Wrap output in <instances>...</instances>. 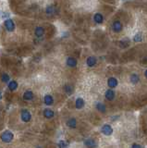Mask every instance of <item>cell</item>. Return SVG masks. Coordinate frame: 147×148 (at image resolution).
Here are the masks:
<instances>
[{
  "label": "cell",
  "mask_w": 147,
  "mask_h": 148,
  "mask_svg": "<svg viewBox=\"0 0 147 148\" xmlns=\"http://www.w3.org/2000/svg\"><path fill=\"white\" fill-rule=\"evenodd\" d=\"M44 32H45V30L42 27H37L35 29V35H36L37 37H41V36L44 34Z\"/></svg>",
  "instance_id": "ffe728a7"
},
{
  "label": "cell",
  "mask_w": 147,
  "mask_h": 148,
  "mask_svg": "<svg viewBox=\"0 0 147 148\" xmlns=\"http://www.w3.org/2000/svg\"><path fill=\"white\" fill-rule=\"evenodd\" d=\"M133 40H134V42H141V41L142 40V34L141 32H138V33L134 36Z\"/></svg>",
  "instance_id": "cb8c5ba5"
},
{
  "label": "cell",
  "mask_w": 147,
  "mask_h": 148,
  "mask_svg": "<svg viewBox=\"0 0 147 148\" xmlns=\"http://www.w3.org/2000/svg\"><path fill=\"white\" fill-rule=\"evenodd\" d=\"M94 22H96V23H102V22H103V20H104V17L102 16L100 13H97V14H95V15H94Z\"/></svg>",
  "instance_id": "2e32d148"
},
{
  "label": "cell",
  "mask_w": 147,
  "mask_h": 148,
  "mask_svg": "<svg viewBox=\"0 0 147 148\" xmlns=\"http://www.w3.org/2000/svg\"><path fill=\"white\" fill-rule=\"evenodd\" d=\"M1 79H2V81L3 82H8V81H9V76L8 75V74H3L2 77H1Z\"/></svg>",
  "instance_id": "484cf974"
},
{
  "label": "cell",
  "mask_w": 147,
  "mask_h": 148,
  "mask_svg": "<svg viewBox=\"0 0 147 148\" xmlns=\"http://www.w3.org/2000/svg\"><path fill=\"white\" fill-rule=\"evenodd\" d=\"M0 138H1L2 142L8 143H10L11 141L13 140L14 134L11 132H9V131H7V132H3L2 134H1V136H0Z\"/></svg>",
  "instance_id": "6da1fadb"
},
{
  "label": "cell",
  "mask_w": 147,
  "mask_h": 148,
  "mask_svg": "<svg viewBox=\"0 0 147 148\" xmlns=\"http://www.w3.org/2000/svg\"><path fill=\"white\" fill-rule=\"evenodd\" d=\"M106 98H107V100H109V101H112V100L115 98V92L113 91V90H111V89L107 90V91L106 92Z\"/></svg>",
  "instance_id": "52a82bcc"
},
{
  "label": "cell",
  "mask_w": 147,
  "mask_h": 148,
  "mask_svg": "<svg viewBox=\"0 0 147 148\" xmlns=\"http://www.w3.org/2000/svg\"><path fill=\"white\" fill-rule=\"evenodd\" d=\"M131 148H142V146L140 145V144H138V143H133Z\"/></svg>",
  "instance_id": "4316f807"
},
{
  "label": "cell",
  "mask_w": 147,
  "mask_h": 148,
  "mask_svg": "<svg viewBox=\"0 0 147 148\" xmlns=\"http://www.w3.org/2000/svg\"><path fill=\"white\" fill-rule=\"evenodd\" d=\"M86 62H87V65L89 67H94V65L96 64V58L94 57H89Z\"/></svg>",
  "instance_id": "5bb4252c"
},
{
  "label": "cell",
  "mask_w": 147,
  "mask_h": 148,
  "mask_svg": "<svg viewBox=\"0 0 147 148\" xmlns=\"http://www.w3.org/2000/svg\"><path fill=\"white\" fill-rule=\"evenodd\" d=\"M33 98V94H32V91H26L23 94V99L26 100V101H30Z\"/></svg>",
  "instance_id": "7c38bea8"
},
{
  "label": "cell",
  "mask_w": 147,
  "mask_h": 148,
  "mask_svg": "<svg viewBox=\"0 0 147 148\" xmlns=\"http://www.w3.org/2000/svg\"><path fill=\"white\" fill-rule=\"evenodd\" d=\"M67 125L70 127V128H71V129H75L76 126H77V120H76L74 118H70V119L67 121Z\"/></svg>",
  "instance_id": "30bf717a"
},
{
  "label": "cell",
  "mask_w": 147,
  "mask_h": 148,
  "mask_svg": "<svg viewBox=\"0 0 147 148\" xmlns=\"http://www.w3.org/2000/svg\"><path fill=\"white\" fill-rule=\"evenodd\" d=\"M64 90L68 94H71L73 92V87H72V85H70V84H66L64 87Z\"/></svg>",
  "instance_id": "44dd1931"
},
{
  "label": "cell",
  "mask_w": 147,
  "mask_h": 148,
  "mask_svg": "<svg viewBox=\"0 0 147 148\" xmlns=\"http://www.w3.org/2000/svg\"><path fill=\"white\" fill-rule=\"evenodd\" d=\"M119 45H120V46L122 48H125V47H127L130 45V40H129L128 38H124V39H122L119 42Z\"/></svg>",
  "instance_id": "ac0fdd59"
},
{
  "label": "cell",
  "mask_w": 147,
  "mask_h": 148,
  "mask_svg": "<svg viewBox=\"0 0 147 148\" xmlns=\"http://www.w3.org/2000/svg\"><path fill=\"white\" fill-rule=\"evenodd\" d=\"M121 29H122V25L119 22H115L113 23V30L115 31L116 32H120Z\"/></svg>",
  "instance_id": "9a60e30c"
},
{
  "label": "cell",
  "mask_w": 147,
  "mask_h": 148,
  "mask_svg": "<svg viewBox=\"0 0 147 148\" xmlns=\"http://www.w3.org/2000/svg\"><path fill=\"white\" fill-rule=\"evenodd\" d=\"M144 76H145V77H146V78H147V70H145V72H144Z\"/></svg>",
  "instance_id": "83f0119b"
},
{
  "label": "cell",
  "mask_w": 147,
  "mask_h": 148,
  "mask_svg": "<svg viewBox=\"0 0 147 148\" xmlns=\"http://www.w3.org/2000/svg\"><path fill=\"white\" fill-rule=\"evenodd\" d=\"M5 27L8 32H12L15 29V23L12 19H7L5 22Z\"/></svg>",
  "instance_id": "277c9868"
},
{
  "label": "cell",
  "mask_w": 147,
  "mask_h": 148,
  "mask_svg": "<svg viewBox=\"0 0 147 148\" xmlns=\"http://www.w3.org/2000/svg\"><path fill=\"white\" fill-rule=\"evenodd\" d=\"M0 14H1V12H0Z\"/></svg>",
  "instance_id": "f1b7e54d"
},
{
  "label": "cell",
  "mask_w": 147,
  "mask_h": 148,
  "mask_svg": "<svg viewBox=\"0 0 147 148\" xmlns=\"http://www.w3.org/2000/svg\"><path fill=\"white\" fill-rule=\"evenodd\" d=\"M54 115H55L54 111L51 110V109H48V108L45 109V111H44V116L46 117V118H52L54 117Z\"/></svg>",
  "instance_id": "8fae6325"
},
{
  "label": "cell",
  "mask_w": 147,
  "mask_h": 148,
  "mask_svg": "<svg viewBox=\"0 0 147 148\" xmlns=\"http://www.w3.org/2000/svg\"><path fill=\"white\" fill-rule=\"evenodd\" d=\"M17 88H18V83H17L16 81H12L8 83V89L10 91H15Z\"/></svg>",
  "instance_id": "e0dca14e"
},
{
  "label": "cell",
  "mask_w": 147,
  "mask_h": 148,
  "mask_svg": "<svg viewBox=\"0 0 147 148\" xmlns=\"http://www.w3.org/2000/svg\"><path fill=\"white\" fill-rule=\"evenodd\" d=\"M44 102H45V104L47 105H51L52 104L54 103V99L53 97L51 96V95H49V94H47V95H46L45 96V99H44Z\"/></svg>",
  "instance_id": "4fadbf2b"
},
{
  "label": "cell",
  "mask_w": 147,
  "mask_h": 148,
  "mask_svg": "<svg viewBox=\"0 0 147 148\" xmlns=\"http://www.w3.org/2000/svg\"><path fill=\"white\" fill-rule=\"evenodd\" d=\"M55 11H56V9H55V7H54V6H49V7H47V8H46V13L48 14V15L54 14L55 13Z\"/></svg>",
  "instance_id": "603a6c76"
},
{
  "label": "cell",
  "mask_w": 147,
  "mask_h": 148,
  "mask_svg": "<svg viewBox=\"0 0 147 148\" xmlns=\"http://www.w3.org/2000/svg\"><path fill=\"white\" fill-rule=\"evenodd\" d=\"M84 107V100L82 98H77L76 99V102H75V108L77 109H81V108Z\"/></svg>",
  "instance_id": "8992f818"
},
{
  "label": "cell",
  "mask_w": 147,
  "mask_h": 148,
  "mask_svg": "<svg viewBox=\"0 0 147 148\" xmlns=\"http://www.w3.org/2000/svg\"><path fill=\"white\" fill-rule=\"evenodd\" d=\"M20 117H22V121H24V122H29L31 120V118H32L31 113L28 110H26V109H23L22 111V116Z\"/></svg>",
  "instance_id": "3957f363"
},
{
  "label": "cell",
  "mask_w": 147,
  "mask_h": 148,
  "mask_svg": "<svg viewBox=\"0 0 147 148\" xmlns=\"http://www.w3.org/2000/svg\"><path fill=\"white\" fill-rule=\"evenodd\" d=\"M57 145H58V148H67L68 145H69V143H68L66 141H60V142L57 143Z\"/></svg>",
  "instance_id": "d4e9b609"
},
{
  "label": "cell",
  "mask_w": 147,
  "mask_h": 148,
  "mask_svg": "<svg viewBox=\"0 0 147 148\" xmlns=\"http://www.w3.org/2000/svg\"><path fill=\"white\" fill-rule=\"evenodd\" d=\"M84 144H85L88 148H94V147H96L97 143L94 139H93V138H89V139H87V140L84 142Z\"/></svg>",
  "instance_id": "5b68a950"
},
{
  "label": "cell",
  "mask_w": 147,
  "mask_h": 148,
  "mask_svg": "<svg viewBox=\"0 0 147 148\" xmlns=\"http://www.w3.org/2000/svg\"><path fill=\"white\" fill-rule=\"evenodd\" d=\"M107 84H108V86H109L110 88H115V87H117V85H118V81H117V79L111 77V78L108 79Z\"/></svg>",
  "instance_id": "ba28073f"
},
{
  "label": "cell",
  "mask_w": 147,
  "mask_h": 148,
  "mask_svg": "<svg viewBox=\"0 0 147 148\" xmlns=\"http://www.w3.org/2000/svg\"><path fill=\"white\" fill-rule=\"evenodd\" d=\"M67 65L70 68H74L77 66V60L74 57H68L67 59Z\"/></svg>",
  "instance_id": "9c48e42d"
},
{
  "label": "cell",
  "mask_w": 147,
  "mask_h": 148,
  "mask_svg": "<svg viewBox=\"0 0 147 148\" xmlns=\"http://www.w3.org/2000/svg\"><path fill=\"white\" fill-rule=\"evenodd\" d=\"M101 132L103 134L107 135V136H109V135L112 134L113 132L112 127L110 126V125H108V124H106V125H104V126L102 127Z\"/></svg>",
  "instance_id": "7a4b0ae2"
},
{
  "label": "cell",
  "mask_w": 147,
  "mask_h": 148,
  "mask_svg": "<svg viewBox=\"0 0 147 148\" xmlns=\"http://www.w3.org/2000/svg\"><path fill=\"white\" fill-rule=\"evenodd\" d=\"M139 81H140V78L137 74H132V75L131 76V81L132 82V83L136 84Z\"/></svg>",
  "instance_id": "7402d4cb"
},
{
  "label": "cell",
  "mask_w": 147,
  "mask_h": 148,
  "mask_svg": "<svg viewBox=\"0 0 147 148\" xmlns=\"http://www.w3.org/2000/svg\"><path fill=\"white\" fill-rule=\"evenodd\" d=\"M96 108L97 110L100 111V112H102V113H104V112H106V105L103 104V103H97L96 104Z\"/></svg>",
  "instance_id": "d6986e66"
}]
</instances>
